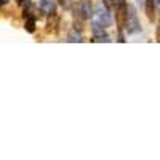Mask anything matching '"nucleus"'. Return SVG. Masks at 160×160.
I'll list each match as a JSON object with an SVG mask.
<instances>
[{
	"instance_id": "1",
	"label": "nucleus",
	"mask_w": 160,
	"mask_h": 160,
	"mask_svg": "<svg viewBox=\"0 0 160 160\" xmlns=\"http://www.w3.org/2000/svg\"><path fill=\"white\" fill-rule=\"evenodd\" d=\"M91 19H93V26H96V28H102V29H106V28H109V26H112L111 11H109L108 7L102 5V3H99V5L96 7V11L93 13Z\"/></svg>"
},
{
	"instance_id": "2",
	"label": "nucleus",
	"mask_w": 160,
	"mask_h": 160,
	"mask_svg": "<svg viewBox=\"0 0 160 160\" xmlns=\"http://www.w3.org/2000/svg\"><path fill=\"white\" fill-rule=\"evenodd\" d=\"M114 10H115V24L118 29V38H120V42H125L123 29H125V22H127V2L122 0L120 3L114 7Z\"/></svg>"
},
{
	"instance_id": "3",
	"label": "nucleus",
	"mask_w": 160,
	"mask_h": 160,
	"mask_svg": "<svg viewBox=\"0 0 160 160\" xmlns=\"http://www.w3.org/2000/svg\"><path fill=\"white\" fill-rule=\"evenodd\" d=\"M125 28H127L128 35H135V34L141 32V26L138 22L135 8H133L131 5H127V22H125Z\"/></svg>"
},
{
	"instance_id": "4",
	"label": "nucleus",
	"mask_w": 160,
	"mask_h": 160,
	"mask_svg": "<svg viewBox=\"0 0 160 160\" xmlns=\"http://www.w3.org/2000/svg\"><path fill=\"white\" fill-rule=\"evenodd\" d=\"M59 29V16L56 15V5L53 7L48 13V19H47V26H45V31L48 34H56Z\"/></svg>"
},
{
	"instance_id": "5",
	"label": "nucleus",
	"mask_w": 160,
	"mask_h": 160,
	"mask_svg": "<svg viewBox=\"0 0 160 160\" xmlns=\"http://www.w3.org/2000/svg\"><path fill=\"white\" fill-rule=\"evenodd\" d=\"M157 2L155 0H144V8H146V15H148L149 21L154 22L157 19Z\"/></svg>"
},
{
	"instance_id": "6",
	"label": "nucleus",
	"mask_w": 160,
	"mask_h": 160,
	"mask_svg": "<svg viewBox=\"0 0 160 160\" xmlns=\"http://www.w3.org/2000/svg\"><path fill=\"white\" fill-rule=\"evenodd\" d=\"M26 19V24H24V29L28 31V32H35V21L37 18L35 16H28V18H24Z\"/></svg>"
},
{
	"instance_id": "7",
	"label": "nucleus",
	"mask_w": 160,
	"mask_h": 160,
	"mask_svg": "<svg viewBox=\"0 0 160 160\" xmlns=\"http://www.w3.org/2000/svg\"><path fill=\"white\" fill-rule=\"evenodd\" d=\"M53 7H55L53 0H40V3H38V10L42 13H50V10Z\"/></svg>"
},
{
	"instance_id": "8",
	"label": "nucleus",
	"mask_w": 160,
	"mask_h": 160,
	"mask_svg": "<svg viewBox=\"0 0 160 160\" xmlns=\"http://www.w3.org/2000/svg\"><path fill=\"white\" fill-rule=\"evenodd\" d=\"M82 32L80 31H77V29H74V31H71L69 32V35H68V42H72V43H75V42H82Z\"/></svg>"
},
{
	"instance_id": "9",
	"label": "nucleus",
	"mask_w": 160,
	"mask_h": 160,
	"mask_svg": "<svg viewBox=\"0 0 160 160\" xmlns=\"http://www.w3.org/2000/svg\"><path fill=\"white\" fill-rule=\"evenodd\" d=\"M58 3H59L62 8H69V0H58Z\"/></svg>"
},
{
	"instance_id": "10",
	"label": "nucleus",
	"mask_w": 160,
	"mask_h": 160,
	"mask_svg": "<svg viewBox=\"0 0 160 160\" xmlns=\"http://www.w3.org/2000/svg\"><path fill=\"white\" fill-rule=\"evenodd\" d=\"M24 2H26V0H16V3H18V5H22Z\"/></svg>"
},
{
	"instance_id": "11",
	"label": "nucleus",
	"mask_w": 160,
	"mask_h": 160,
	"mask_svg": "<svg viewBox=\"0 0 160 160\" xmlns=\"http://www.w3.org/2000/svg\"><path fill=\"white\" fill-rule=\"evenodd\" d=\"M3 2H5V0H0V5H2V3H3Z\"/></svg>"
},
{
	"instance_id": "12",
	"label": "nucleus",
	"mask_w": 160,
	"mask_h": 160,
	"mask_svg": "<svg viewBox=\"0 0 160 160\" xmlns=\"http://www.w3.org/2000/svg\"><path fill=\"white\" fill-rule=\"evenodd\" d=\"M155 2H157V3H158V2H160V0H155Z\"/></svg>"
}]
</instances>
